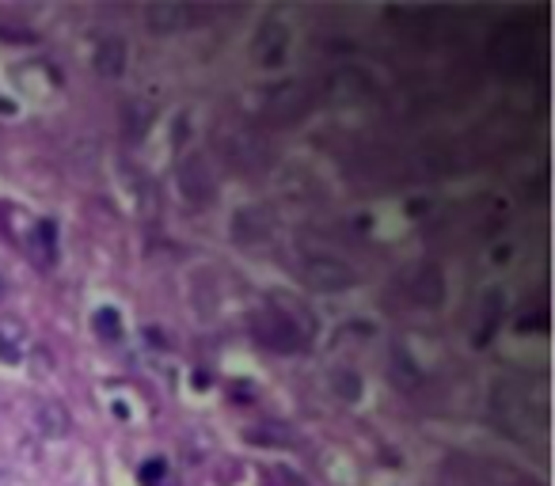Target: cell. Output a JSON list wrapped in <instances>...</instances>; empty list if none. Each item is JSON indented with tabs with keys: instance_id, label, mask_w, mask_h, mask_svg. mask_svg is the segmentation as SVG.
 Wrapping results in <instances>:
<instances>
[{
	"instance_id": "6da1fadb",
	"label": "cell",
	"mask_w": 555,
	"mask_h": 486,
	"mask_svg": "<svg viewBox=\"0 0 555 486\" xmlns=\"http://www.w3.org/2000/svg\"><path fill=\"white\" fill-rule=\"evenodd\" d=\"M308 107H312V88L305 80H290V84H282V88L270 92L263 114L278 126H293V122L305 118Z\"/></svg>"
},
{
	"instance_id": "7a4b0ae2",
	"label": "cell",
	"mask_w": 555,
	"mask_h": 486,
	"mask_svg": "<svg viewBox=\"0 0 555 486\" xmlns=\"http://www.w3.org/2000/svg\"><path fill=\"white\" fill-rule=\"evenodd\" d=\"M305 285L320 293H339L354 285V270L343 259H327V255H316V259L305 263Z\"/></svg>"
},
{
	"instance_id": "3957f363",
	"label": "cell",
	"mask_w": 555,
	"mask_h": 486,
	"mask_svg": "<svg viewBox=\"0 0 555 486\" xmlns=\"http://www.w3.org/2000/svg\"><path fill=\"white\" fill-rule=\"evenodd\" d=\"M251 331L259 342H266V346H274V350H297L301 346V335H297V327L282 316V312H259V316L251 320Z\"/></svg>"
},
{
	"instance_id": "277c9868",
	"label": "cell",
	"mask_w": 555,
	"mask_h": 486,
	"mask_svg": "<svg viewBox=\"0 0 555 486\" xmlns=\"http://www.w3.org/2000/svg\"><path fill=\"white\" fill-rule=\"evenodd\" d=\"M179 187H183V198H191L194 206H206L213 198V171H209V160L206 156H187L179 164Z\"/></svg>"
},
{
	"instance_id": "5b68a950",
	"label": "cell",
	"mask_w": 555,
	"mask_h": 486,
	"mask_svg": "<svg viewBox=\"0 0 555 486\" xmlns=\"http://www.w3.org/2000/svg\"><path fill=\"white\" fill-rule=\"evenodd\" d=\"M194 16H206V12H194L183 4H149L145 8V23L152 35H175V31H183V23Z\"/></svg>"
},
{
	"instance_id": "8992f818",
	"label": "cell",
	"mask_w": 555,
	"mask_h": 486,
	"mask_svg": "<svg viewBox=\"0 0 555 486\" xmlns=\"http://www.w3.org/2000/svg\"><path fill=\"white\" fill-rule=\"evenodd\" d=\"M35 430L46 441H61V437H69V430H73V418H69V410L61 403H42L35 410Z\"/></svg>"
},
{
	"instance_id": "52a82bcc",
	"label": "cell",
	"mask_w": 555,
	"mask_h": 486,
	"mask_svg": "<svg viewBox=\"0 0 555 486\" xmlns=\"http://www.w3.org/2000/svg\"><path fill=\"white\" fill-rule=\"evenodd\" d=\"M126 61H130V50H126L122 38H103L95 46V69L103 77H122L126 73Z\"/></svg>"
},
{
	"instance_id": "ba28073f",
	"label": "cell",
	"mask_w": 555,
	"mask_h": 486,
	"mask_svg": "<svg viewBox=\"0 0 555 486\" xmlns=\"http://www.w3.org/2000/svg\"><path fill=\"white\" fill-rule=\"evenodd\" d=\"M415 304L422 308H437L441 304V274H437V266H426L422 274L415 278Z\"/></svg>"
},
{
	"instance_id": "9c48e42d",
	"label": "cell",
	"mask_w": 555,
	"mask_h": 486,
	"mask_svg": "<svg viewBox=\"0 0 555 486\" xmlns=\"http://www.w3.org/2000/svg\"><path fill=\"white\" fill-rule=\"evenodd\" d=\"M494 53H498V61L510 65V61H525V38L521 35H502L494 42Z\"/></svg>"
},
{
	"instance_id": "30bf717a",
	"label": "cell",
	"mask_w": 555,
	"mask_h": 486,
	"mask_svg": "<svg viewBox=\"0 0 555 486\" xmlns=\"http://www.w3.org/2000/svg\"><path fill=\"white\" fill-rule=\"evenodd\" d=\"M23 342V327L16 320H0V353L16 357V346Z\"/></svg>"
},
{
	"instance_id": "8fae6325",
	"label": "cell",
	"mask_w": 555,
	"mask_h": 486,
	"mask_svg": "<svg viewBox=\"0 0 555 486\" xmlns=\"http://www.w3.org/2000/svg\"><path fill=\"white\" fill-rule=\"evenodd\" d=\"M46 251V263H53V224L50 221H42L38 228H35V251Z\"/></svg>"
},
{
	"instance_id": "7c38bea8",
	"label": "cell",
	"mask_w": 555,
	"mask_h": 486,
	"mask_svg": "<svg viewBox=\"0 0 555 486\" xmlns=\"http://www.w3.org/2000/svg\"><path fill=\"white\" fill-rule=\"evenodd\" d=\"M95 327H103V338H118V316H115V312H99V316H95Z\"/></svg>"
},
{
	"instance_id": "4fadbf2b",
	"label": "cell",
	"mask_w": 555,
	"mask_h": 486,
	"mask_svg": "<svg viewBox=\"0 0 555 486\" xmlns=\"http://www.w3.org/2000/svg\"><path fill=\"white\" fill-rule=\"evenodd\" d=\"M0 296H4V278H0Z\"/></svg>"
}]
</instances>
